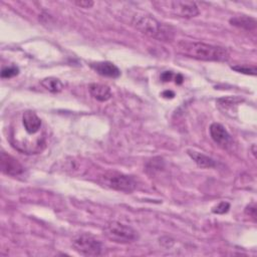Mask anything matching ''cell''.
Segmentation results:
<instances>
[{"label": "cell", "instance_id": "cell-13", "mask_svg": "<svg viewBox=\"0 0 257 257\" xmlns=\"http://www.w3.org/2000/svg\"><path fill=\"white\" fill-rule=\"evenodd\" d=\"M233 26L239 27L245 30H254L256 28V21L250 16H236L229 21Z\"/></svg>", "mask_w": 257, "mask_h": 257}, {"label": "cell", "instance_id": "cell-1", "mask_svg": "<svg viewBox=\"0 0 257 257\" xmlns=\"http://www.w3.org/2000/svg\"><path fill=\"white\" fill-rule=\"evenodd\" d=\"M176 51L183 57L204 62H226L229 59L227 49L198 42L181 41L176 44Z\"/></svg>", "mask_w": 257, "mask_h": 257}, {"label": "cell", "instance_id": "cell-14", "mask_svg": "<svg viewBox=\"0 0 257 257\" xmlns=\"http://www.w3.org/2000/svg\"><path fill=\"white\" fill-rule=\"evenodd\" d=\"M243 102V99L238 97H225L221 98L217 101V105L220 109H222L224 114L228 111H233V108L236 107L240 103Z\"/></svg>", "mask_w": 257, "mask_h": 257}, {"label": "cell", "instance_id": "cell-19", "mask_svg": "<svg viewBox=\"0 0 257 257\" xmlns=\"http://www.w3.org/2000/svg\"><path fill=\"white\" fill-rule=\"evenodd\" d=\"M245 213L249 217H251L253 220H255L256 219V206H255V204L252 203L249 206H247L245 209Z\"/></svg>", "mask_w": 257, "mask_h": 257}, {"label": "cell", "instance_id": "cell-15", "mask_svg": "<svg viewBox=\"0 0 257 257\" xmlns=\"http://www.w3.org/2000/svg\"><path fill=\"white\" fill-rule=\"evenodd\" d=\"M42 86L52 94L60 93L64 88V84L57 78H46L41 82Z\"/></svg>", "mask_w": 257, "mask_h": 257}, {"label": "cell", "instance_id": "cell-23", "mask_svg": "<svg viewBox=\"0 0 257 257\" xmlns=\"http://www.w3.org/2000/svg\"><path fill=\"white\" fill-rule=\"evenodd\" d=\"M182 83H183V77H182L181 75H178L177 78H176V84L180 85V84H182Z\"/></svg>", "mask_w": 257, "mask_h": 257}, {"label": "cell", "instance_id": "cell-22", "mask_svg": "<svg viewBox=\"0 0 257 257\" xmlns=\"http://www.w3.org/2000/svg\"><path fill=\"white\" fill-rule=\"evenodd\" d=\"M163 96H164L165 98H171V99L175 97L174 93H173V91H171V90H166V91H164V93H163Z\"/></svg>", "mask_w": 257, "mask_h": 257}, {"label": "cell", "instance_id": "cell-24", "mask_svg": "<svg viewBox=\"0 0 257 257\" xmlns=\"http://www.w3.org/2000/svg\"><path fill=\"white\" fill-rule=\"evenodd\" d=\"M254 147H255V145H253V147H252V148H253V149H254ZM253 155H254V156L256 155V153H255V151H253Z\"/></svg>", "mask_w": 257, "mask_h": 257}, {"label": "cell", "instance_id": "cell-11", "mask_svg": "<svg viewBox=\"0 0 257 257\" xmlns=\"http://www.w3.org/2000/svg\"><path fill=\"white\" fill-rule=\"evenodd\" d=\"M88 89L90 95L99 102H107L108 100H111L113 97L111 88L106 85L91 84Z\"/></svg>", "mask_w": 257, "mask_h": 257}, {"label": "cell", "instance_id": "cell-18", "mask_svg": "<svg viewBox=\"0 0 257 257\" xmlns=\"http://www.w3.org/2000/svg\"><path fill=\"white\" fill-rule=\"evenodd\" d=\"M229 209H230V204L228 203V202H220L217 206L213 207L212 212L215 214L222 215V214L227 213L229 211Z\"/></svg>", "mask_w": 257, "mask_h": 257}, {"label": "cell", "instance_id": "cell-6", "mask_svg": "<svg viewBox=\"0 0 257 257\" xmlns=\"http://www.w3.org/2000/svg\"><path fill=\"white\" fill-rule=\"evenodd\" d=\"M72 246L77 252L85 256H99L103 252V244L93 235L84 233L73 238Z\"/></svg>", "mask_w": 257, "mask_h": 257}, {"label": "cell", "instance_id": "cell-12", "mask_svg": "<svg viewBox=\"0 0 257 257\" xmlns=\"http://www.w3.org/2000/svg\"><path fill=\"white\" fill-rule=\"evenodd\" d=\"M187 152H188V155L191 157V159L198 165L200 168L208 169V168H213L216 166L215 161L212 158L204 154H201V153H198L192 150H188Z\"/></svg>", "mask_w": 257, "mask_h": 257}, {"label": "cell", "instance_id": "cell-21", "mask_svg": "<svg viewBox=\"0 0 257 257\" xmlns=\"http://www.w3.org/2000/svg\"><path fill=\"white\" fill-rule=\"evenodd\" d=\"M173 78V73L171 71H165L161 75V80L163 82H170Z\"/></svg>", "mask_w": 257, "mask_h": 257}, {"label": "cell", "instance_id": "cell-20", "mask_svg": "<svg viewBox=\"0 0 257 257\" xmlns=\"http://www.w3.org/2000/svg\"><path fill=\"white\" fill-rule=\"evenodd\" d=\"M75 3L82 8H90L94 5V2L90 0H81V1H76Z\"/></svg>", "mask_w": 257, "mask_h": 257}, {"label": "cell", "instance_id": "cell-5", "mask_svg": "<svg viewBox=\"0 0 257 257\" xmlns=\"http://www.w3.org/2000/svg\"><path fill=\"white\" fill-rule=\"evenodd\" d=\"M102 179L103 184L105 186L125 193L133 192L137 185L135 180L132 177L115 171H109L105 173Z\"/></svg>", "mask_w": 257, "mask_h": 257}, {"label": "cell", "instance_id": "cell-3", "mask_svg": "<svg viewBox=\"0 0 257 257\" xmlns=\"http://www.w3.org/2000/svg\"><path fill=\"white\" fill-rule=\"evenodd\" d=\"M153 5L163 13L183 18H192L199 14V8L194 1H155Z\"/></svg>", "mask_w": 257, "mask_h": 257}, {"label": "cell", "instance_id": "cell-10", "mask_svg": "<svg viewBox=\"0 0 257 257\" xmlns=\"http://www.w3.org/2000/svg\"><path fill=\"white\" fill-rule=\"evenodd\" d=\"M90 66L94 70H96L99 75L106 78L117 79L121 76V70L113 63L99 62V63L90 64Z\"/></svg>", "mask_w": 257, "mask_h": 257}, {"label": "cell", "instance_id": "cell-16", "mask_svg": "<svg viewBox=\"0 0 257 257\" xmlns=\"http://www.w3.org/2000/svg\"><path fill=\"white\" fill-rule=\"evenodd\" d=\"M233 70H236L238 72L245 73V75H251V76H256V67L255 66H248V65H235L231 66Z\"/></svg>", "mask_w": 257, "mask_h": 257}, {"label": "cell", "instance_id": "cell-9", "mask_svg": "<svg viewBox=\"0 0 257 257\" xmlns=\"http://www.w3.org/2000/svg\"><path fill=\"white\" fill-rule=\"evenodd\" d=\"M209 131H210V136H211L212 140L218 146L222 147V148H226V147L230 144V142H231L230 135L228 134V132L226 131V128L221 124L213 123L210 126Z\"/></svg>", "mask_w": 257, "mask_h": 257}, {"label": "cell", "instance_id": "cell-8", "mask_svg": "<svg viewBox=\"0 0 257 257\" xmlns=\"http://www.w3.org/2000/svg\"><path fill=\"white\" fill-rule=\"evenodd\" d=\"M43 122L34 112L26 111L22 115V128L27 135H40Z\"/></svg>", "mask_w": 257, "mask_h": 257}, {"label": "cell", "instance_id": "cell-17", "mask_svg": "<svg viewBox=\"0 0 257 257\" xmlns=\"http://www.w3.org/2000/svg\"><path fill=\"white\" fill-rule=\"evenodd\" d=\"M20 72V69H18L16 66H7L4 67L1 71V78L2 79H10L18 75Z\"/></svg>", "mask_w": 257, "mask_h": 257}, {"label": "cell", "instance_id": "cell-2", "mask_svg": "<svg viewBox=\"0 0 257 257\" xmlns=\"http://www.w3.org/2000/svg\"><path fill=\"white\" fill-rule=\"evenodd\" d=\"M133 26L149 36L160 42H171L174 39V30L172 27L161 23L150 15H136L132 21Z\"/></svg>", "mask_w": 257, "mask_h": 257}, {"label": "cell", "instance_id": "cell-7", "mask_svg": "<svg viewBox=\"0 0 257 257\" xmlns=\"http://www.w3.org/2000/svg\"><path fill=\"white\" fill-rule=\"evenodd\" d=\"M0 167L4 174L9 176H18L24 171L23 166L18 162V160L4 152H2L0 156Z\"/></svg>", "mask_w": 257, "mask_h": 257}, {"label": "cell", "instance_id": "cell-4", "mask_svg": "<svg viewBox=\"0 0 257 257\" xmlns=\"http://www.w3.org/2000/svg\"><path fill=\"white\" fill-rule=\"evenodd\" d=\"M103 231L107 239L116 243L127 244L138 239V233L136 230L118 221L108 222L105 225Z\"/></svg>", "mask_w": 257, "mask_h": 257}]
</instances>
